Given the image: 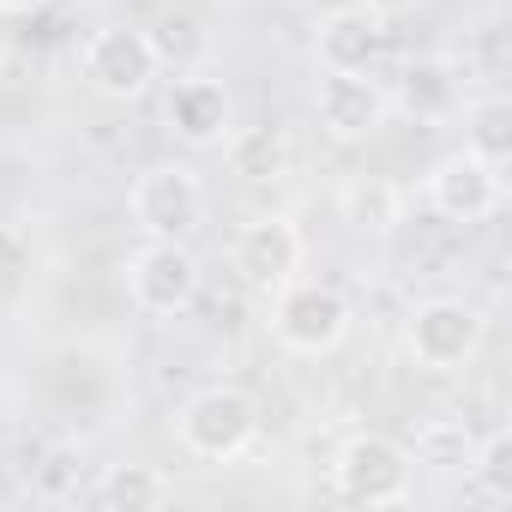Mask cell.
Wrapping results in <instances>:
<instances>
[{"label":"cell","instance_id":"obj_1","mask_svg":"<svg viewBox=\"0 0 512 512\" xmlns=\"http://www.w3.org/2000/svg\"><path fill=\"white\" fill-rule=\"evenodd\" d=\"M253 440H260V398L247 386H199L181 410H175V446L193 464H235Z\"/></svg>","mask_w":512,"mask_h":512},{"label":"cell","instance_id":"obj_2","mask_svg":"<svg viewBox=\"0 0 512 512\" xmlns=\"http://www.w3.org/2000/svg\"><path fill=\"white\" fill-rule=\"evenodd\" d=\"M332 494L350 506H404L416 494V452L392 434H350L332 452Z\"/></svg>","mask_w":512,"mask_h":512},{"label":"cell","instance_id":"obj_3","mask_svg":"<svg viewBox=\"0 0 512 512\" xmlns=\"http://www.w3.org/2000/svg\"><path fill=\"white\" fill-rule=\"evenodd\" d=\"M482 332H488V320H482L476 302H464V296H428L404 320V350H410V362L422 374H458V368L476 362Z\"/></svg>","mask_w":512,"mask_h":512},{"label":"cell","instance_id":"obj_4","mask_svg":"<svg viewBox=\"0 0 512 512\" xmlns=\"http://www.w3.org/2000/svg\"><path fill=\"white\" fill-rule=\"evenodd\" d=\"M127 217L145 241H193L205 223V181L187 163H151L127 187Z\"/></svg>","mask_w":512,"mask_h":512},{"label":"cell","instance_id":"obj_5","mask_svg":"<svg viewBox=\"0 0 512 512\" xmlns=\"http://www.w3.org/2000/svg\"><path fill=\"white\" fill-rule=\"evenodd\" d=\"M272 338L290 356H332L350 338V302L338 284H314V278H290L272 296Z\"/></svg>","mask_w":512,"mask_h":512},{"label":"cell","instance_id":"obj_6","mask_svg":"<svg viewBox=\"0 0 512 512\" xmlns=\"http://www.w3.org/2000/svg\"><path fill=\"white\" fill-rule=\"evenodd\" d=\"M157 73H163V61L139 25H97L79 49V79L109 103H139L157 85Z\"/></svg>","mask_w":512,"mask_h":512},{"label":"cell","instance_id":"obj_7","mask_svg":"<svg viewBox=\"0 0 512 512\" xmlns=\"http://www.w3.org/2000/svg\"><path fill=\"white\" fill-rule=\"evenodd\" d=\"M121 278H127V302L151 320H175L199 296V260L187 241H139L127 253Z\"/></svg>","mask_w":512,"mask_h":512},{"label":"cell","instance_id":"obj_8","mask_svg":"<svg viewBox=\"0 0 512 512\" xmlns=\"http://www.w3.org/2000/svg\"><path fill=\"white\" fill-rule=\"evenodd\" d=\"M302 260H308V241L290 217L278 211H260V217H247L229 241V266L235 278L253 290V296H278L290 278H302Z\"/></svg>","mask_w":512,"mask_h":512},{"label":"cell","instance_id":"obj_9","mask_svg":"<svg viewBox=\"0 0 512 512\" xmlns=\"http://www.w3.org/2000/svg\"><path fill=\"white\" fill-rule=\"evenodd\" d=\"M392 115V97L380 91L374 73H320L314 85V121L326 139L338 145H356V139H374Z\"/></svg>","mask_w":512,"mask_h":512},{"label":"cell","instance_id":"obj_10","mask_svg":"<svg viewBox=\"0 0 512 512\" xmlns=\"http://www.w3.org/2000/svg\"><path fill=\"white\" fill-rule=\"evenodd\" d=\"M163 127L187 145V151H217L235 127V103H229V85L211 79V73H181L163 97Z\"/></svg>","mask_w":512,"mask_h":512},{"label":"cell","instance_id":"obj_11","mask_svg":"<svg viewBox=\"0 0 512 512\" xmlns=\"http://www.w3.org/2000/svg\"><path fill=\"white\" fill-rule=\"evenodd\" d=\"M422 199H428V211L446 217V223H488V217L500 211V169H488V163L470 157V151H452V157H440V163L428 169Z\"/></svg>","mask_w":512,"mask_h":512},{"label":"cell","instance_id":"obj_12","mask_svg":"<svg viewBox=\"0 0 512 512\" xmlns=\"http://www.w3.org/2000/svg\"><path fill=\"white\" fill-rule=\"evenodd\" d=\"M386 55V19H374L362 0L338 7L314 25V61L320 73H374Z\"/></svg>","mask_w":512,"mask_h":512},{"label":"cell","instance_id":"obj_13","mask_svg":"<svg viewBox=\"0 0 512 512\" xmlns=\"http://www.w3.org/2000/svg\"><path fill=\"white\" fill-rule=\"evenodd\" d=\"M217 151H223V163L241 181H284L290 175V157H296L284 127H229V139Z\"/></svg>","mask_w":512,"mask_h":512},{"label":"cell","instance_id":"obj_14","mask_svg":"<svg viewBox=\"0 0 512 512\" xmlns=\"http://www.w3.org/2000/svg\"><path fill=\"white\" fill-rule=\"evenodd\" d=\"M85 500L91 506H109V512H139V506H169L175 500V482L157 464H103V476L91 482Z\"/></svg>","mask_w":512,"mask_h":512},{"label":"cell","instance_id":"obj_15","mask_svg":"<svg viewBox=\"0 0 512 512\" xmlns=\"http://www.w3.org/2000/svg\"><path fill=\"white\" fill-rule=\"evenodd\" d=\"M398 103L416 115V121H446L458 109V73L446 55H416L404 67V85H398Z\"/></svg>","mask_w":512,"mask_h":512},{"label":"cell","instance_id":"obj_16","mask_svg":"<svg viewBox=\"0 0 512 512\" xmlns=\"http://www.w3.org/2000/svg\"><path fill=\"white\" fill-rule=\"evenodd\" d=\"M464 151L482 157L488 169H506L512 163V103L506 97H476L464 103Z\"/></svg>","mask_w":512,"mask_h":512},{"label":"cell","instance_id":"obj_17","mask_svg":"<svg viewBox=\"0 0 512 512\" xmlns=\"http://www.w3.org/2000/svg\"><path fill=\"white\" fill-rule=\"evenodd\" d=\"M464 476H470V488H476L482 500L506 506V500H512V434H506V428H488L482 440H470Z\"/></svg>","mask_w":512,"mask_h":512},{"label":"cell","instance_id":"obj_18","mask_svg":"<svg viewBox=\"0 0 512 512\" xmlns=\"http://www.w3.org/2000/svg\"><path fill=\"white\" fill-rule=\"evenodd\" d=\"M344 211H350V223H356V229L392 235V229L404 223V193H398L392 181H356V187L344 193Z\"/></svg>","mask_w":512,"mask_h":512},{"label":"cell","instance_id":"obj_19","mask_svg":"<svg viewBox=\"0 0 512 512\" xmlns=\"http://www.w3.org/2000/svg\"><path fill=\"white\" fill-rule=\"evenodd\" d=\"M145 37H151V49H157V61H163V67H169V61H187V55H199V49H205L199 25H193L187 13H163Z\"/></svg>","mask_w":512,"mask_h":512},{"label":"cell","instance_id":"obj_20","mask_svg":"<svg viewBox=\"0 0 512 512\" xmlns=\"http://www.w3.org/2000/svg\"><path fill=\"white\" fill-rule=\"evenodd\" d=\"M67 470H73V458L55 452V458L37 470V494H43V500H79V488H67Z\"/></svg>","mask_w":512,"mask_h":512},{"label":"cell","instance_id":"obj_21","mask_svg":"<svg viewBox=\"0 0 512 512\" xmlns=\"http://www.w3.org/2000/svg\"><path fill=\"white\" fill-rule=\"evenodd\" d=\"M362 7H368L374 19H410V13L422 7V0H362Z\"/></svg>","mask_w":512,"mask_h":512},{"label":"cell","instance_id":"obj_22","mask_svg":"<svg viewBox=\"0 0 512 512\" xmlns=\"http://www.w3.org/2000/svg\"><path fill=\"white\" fill-rule=\"evenodd\" d=\"M49 7V0H0V13H7V19H25V13H43Z\"/></svg>","mask_w":512,"mask_h":512}]
</instances>
